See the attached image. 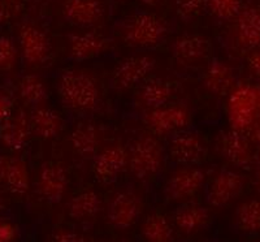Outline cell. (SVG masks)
Returning a JSON list of instances; mask_svg holds the SVG:
<instances>
[{
	"label": "cell",
	"instance_id": "1",
	"mask_svg": "<svg viewBox=\"0 0 260 242\" xmlns=\"http://www.w3.org/2000/svg\"><path fill=\"white\" fill-rule=\"evenodd\" d=\"M57 93L61 103L74 112H91L101 101L96 80L81 69L61 72L57 80Z\"/></svg>",
	"mask_w": 260,
	"mask_h": 242
},
{
	"label": "cell",
	"instance_id": "2",
	"mask_svg": "<svg viewBox=\"0 0 260 242\" xmlns=\"http://www.w3.org/2000/svg\"><path fill=\"white\" fill-rule=\"evenodd\" d=\"M166 160V151L155 134L139 136L129 150L130 172L139 181H152L161 172Z\"/></svg>",
	"mask_w": 260,
	"mask_h": 242
},
{
	"label": "cell",
	"instance_id": "3",
	"mask_svg": "<svg viewBox=\"0 0 260 242\" xmlns=\"http://www.w3.org/2000/svg\"><path fill=\"white\" fill-rule=\"evenodd\" d=\"M122 41L132 47L154 48L167 36L166 22L150 12H137L120 25Z\"/></svg>",
	"mask_w": 260,
	"mask_h": 242
},
{
	"label": "cell",
	"instance_id": "4",
	"mask_svg": "<svg viewBox=\"0 0 260 242\" xmlns=\"http://www.w3.org/2000/svg\"><path fill=\"white\" fill-rule=\"evenodd\" d=\"M259 115V90L250 83H237L229 94L228 101V118L232 129L247 133V130Z\"/></svg>",
	"mask_w": 260,
	"mask_h": 242
},
{
	"label": "cell",
	"instance_id": "5",
	"mask_svg": "<svg viewBox=\"0 0 260 242\" xmlns=\"http://www.w3.org/2000/svg\"><path fill=\"white\" fill-rule=\"evenodd\" d=\"M142 120L155 136L171 137L189 127L191 112L186 104L167 103L159 108L146 111Z\"/></svg>",
	"mask_w": 260,
	"mask_h": 242
},
{
	"label": "cell",
	"instance_id": "6",
	"mask_svg": "<svg viewBox=\"0 0 260 242\" xmlns=\"http://www.w3.org/2000/svg\"><path fill=\"white\" fill-rule=\"evenodd\" d=\"M156 60L146 53H137L118 62L110 77L112 89L124 93L141 85L154 71Z\"/></svg>",
	"mask_w": 260,
	"mask_h": 242
},
{
	"label": "cell",
	"instance_id": "7",
	"mask_svg": "<svg viewBox=\"0 0 260 242\" xmlns=\"http://www.w3.org/2000/svg\"><path fill=\"white\" fill-rule=\"evenodd\" d=\"M169 155L181 166H198L207 157V142L203 136L187 128L172 134L168 143Z\"/></svg>",
	"mask_w": 260,
	"mask_h": 242
},
{
	"label": "cell",
	"instance_id": "8",
	"mask_svg": "<svg viewBox=\"0 0 260 242\" xmlns=\"http://www.w3.org/2000/svg\"><path fill=\"white\" fill-rule=\"evenodd\" d=\"M92 159L95 178L102 184H112L126 169L129 150L120 143H113L98 151Z\"/></svg>",
	"mask_w": 260,
	"mask_h": 242
},
{
	"label": "cell",
	"instance_id": "9",
	"mask_svg": "<svg viewBox=\"0 0 260 242\" xmlns=\"http://www.w3.org/2000/svg\"><path fill=\"white\" fill-rule=\"evenodd\" d=\"M18 47L27 64L41 65L51 55V42L46 32L34 22H24L18 29Z\"/></svg>",
	"mask_w": 260,
	"mask_h": 242
},
{
	"label": "cell",
	"instance_id": "10",
	"mask_svg": "<svg viewBox=\"0 0 260 242\" xmlns=\"http://www.w3.org/2000/svg\"><path fill=\"white\" fill-rule=\"evenodd\" d=\"M206 181L203 169L197 166H182L171 174L164 186L168 201L183 202L194 197Z\"/></svg>",
	"mask_w": 260,
	"mask_h": 242
},
{
	"label": "cell",
	"instance_id": "11",
	"mask_svg": "<svg viewBox=\"0 0 260 242\" xmlns=\"http://www.w3.org/2000/svg\"><path fill=\"white\" fill-rule=\"evenodd\" d=\"M216 148L226 162L238 168H248L254 163V153L246 134L232 128L220 132L216 138Z\"/></svg>",
	"mask_w": 260,
	"mask_h": 242
},
{
	"label": "cell",
	"instance_id": "12",
	"mask_svg": "<svg viewBox=\"0 0 260 242\" xmlns=\"http://www.w3.org/2000/svg\"><path fill=\"white\" fill-rule=\"evenodd\" d=\"M142 199L136 192L130 189L116 193L108 204L107 216L113 227L118 229H127L138 220L142 213Z\"/></svg>",
	"mask_w": 260,
	"mask_h": 242
},
{
	"label": "cell",
	"instance_id": "13",
	"mask_svg": "<svg viewBox=\"0 0 260 242\" xmlns=\"http://www.w3.org/2000/svg\"><path fill=\"white\" fill-rule=\"evenodd\" d=\"M69 176L67 168L59 162L42 164L37 178V192L51 203H59L68 189Z\"/></svg>",
	"mask_w": 260,
	"mask_h": 242
},
{
	"label": "cell",
	"instance_id": "14",
	"mask_svg": "<svg viewBox=\"0 0 260 242\" xmlns=\"http://www.w3.org/2000/svg\"><path fill=\"white\" fill-rule=\"evenodd\" d=\"M0 186L16 195H24L29 192V167L22 158L0 154Z\"/></svg>",
	"mask_w": 260,
	"mask_h": 242
},
{
	"label": "cell",
	"instance_id": "15",
	"mask_svg": "<svg viewBox=\"0 0 260 242\" xmlns=\"http://www.w3.org/2000/svg\"><path fill=\"white\" fill-rule=\"evenodd\" d=\"M246 178L234 171H221L211 181L207 202L212 207H224L238 198L245 188Z\"/></svg>",
	"mask_w": 260,
	"mask_h": 242
},
{
	"label": "cell",
	"instance_id": "16",
	"mask_svg": "<svg viewBox=\"0 0 260 242\" xmlns=\"http://www.w3.org/2000/svg\"><path fill=\"white\" fill-rule=\"evenodd\" d=\"M111 48V41L94 32L73 33L68 39V59L76 63L87 62L103 55Z\"/></svg>",
	"mask_w": 260,
	"mask_h": 242
},
{
	"label": "cell",
	"instance_id": "17",
	"mask_svg": "<svg viewBox=\"0 0 260 242\" xmlns=\"http://www.w3.org/2000/svg\"><path fill=\"white\" fill-rule=\"evenodd\" d=\"M30 115L22 108L17 109L0 123V141L12 151H20L27 146L31 137Z\"/></svg>",
	"mask_w": 260,
	"mask_h": 242
},
{
	"label": "cell",
	"instance_id": "18",
	"mask_svg": "<svg viewBox=\"0 0 260 242\" xmlns=\"http://www.w3.org/2000/svg\"><path fill=\"white\" fill-rule=\"evenodd\" d=\"M212 46L201 34H183L177 37L171 46L172 55L180 64L197 65L210 56Z\"/></svg>",
	"mask_w": 260,
	"mask_h": 242
},
{
	"label": "cell",
	"instance_id": "19",
	"mask_svg": "<svg viewBox=\"0 0 260 242\" xmlns=\"http://www.w3.org/2000/svg\"><path fill=\"white\" fill-rule=\"evenodd\" d=\"M173 94H175V87L166 78L161 77H152L148 80L146 78L138 87L134 103L138 108L143 109L146 112L169 103Z\"/></svg>",
	"mask_w": 260,
	"mask_h": 242
},
{
	"label": "cell",
	"instance_id": "20",
	"mask_svg": "<svg viewBox=\"0 0 260 242\" xmlns=\"http://www.w3.org/2000/svg\"><path fill=\"white\" fill-rule=\"evenodd\" d=\"M104 13V0H67L62 7L65 20L80 27H91L99 24Z\"/></svg>",
	"mask_w": 260,
	"mask_h": 242
},
{
	"label": "cell",
	"instance_id": "21",
	"mask_svg": "<svg viewBox=\"0 0 260 242\" xmlns=\"http://www.w3.org/2000/svg\"><path fill=\"white\" fill-rule=\"evenodd\" d=\"M204 89L216 97H226L237 85L236 72L228 63L212 59L204 68L202 74Z\"/></svg>",
	"mask_w": 260,
	"mask_h": 242
},
{
	"label": "cell",
	"instance_id": "22",
	"mask_svg": "<svg viewBox=\"0 0 260 242\" xmlns=\"http://www.w3.org/2000/svg\"><path fill=\"white\" fill-rule=\"evenodd\" d=\"M102 139V129L91 121L78 123L72 129L69 136V142L73 150L83 158H94L101 150Z\"/></svg>",
	"mask_w": 260,
	"mask_h": 242
},
{
	"label": "cell",
	"instance_id": "23",
	"mask_svg": "<svg viewBox=\"0 0 260 242\" xmlns=\"http://www.w3.org/2000/svg\"><path fill=\"white\" fill-rule=\"evenodd\" d=\"M237 17V41L246 50L260 47V9L241 8Z\"/></svg>",
	"mask_w": 260,
	"mask_h": 242
},
{
	"label": "cell",
	"instance_id": "24",
	"mask_svg": "<svg viewBox=\"0 0 260 242\" xmlns=\"http://www.w3.org/2000/svg\"><path fill=\"white\" fill-rule=\"evenodd\" d=\"M30 125L34 136L42 139H51L61 133L64 129V120L56 111L43 104L34 107L30 113Z\"/></svg>",
	"mask_w": 260,
	"mask_h": 242
},
{
	"label": "cell",
	"instance_id": "25",
	"mask_svg": "<svg viewBox=\"0 0 260 242\" xmlns=\"http://www.w3.org/2000/svg\"><path fill=\"white\" fill-rule=\"evenodd\" d=\"M210 211L199 204H182L175 213V223L181 232L195 234L210 224Z\"/></svg>",
	"mask_w": 260,
	"mask_h": 242
},
{
	"label": "cell",
	"instance_id": "26",
	"mask_svg": "<svg viewBox=\"0 0 260 242\" xmlns=\"http://www.w3.org/2000/svg\"><path fill=\"white\" fill-rule=\"evenodd\" d=\"M102 207V199L94 190H83L74 195L68 203V215L74 220L83 222L95 218Z\"/></svg>",
	"mask_w": 260,
	"mask_h": 242
},
{
	"label": "cell",
	"instance_id": "27",
	"mask_svg": "<svg viewBox=\"0 0 260 242\" xmlns=\"http://www.w3.org/2000/svg\"><path fill=\"white\" fill-rule=\"evenodd\" d=\"M18 97L32 107L43 106L48 99L47 85L37 74H24L17 83Z\"/></svg>",
	"mask_w": 260,
	"mask_h": 242
},
{
	"label": "cell",
	"instance_id": "28",
	"mask_svg": "<svg viewBox=\"0 0 260 242\" xmlns=\"http://www.w3.org/2000/svg\"><path fill=\"white\" fill-rule=\"evenodd\" d=\"M142 237L148 242H169L173 239V228L161 214H151L141 228Z\"/></svg>",
	"mask_w": 260,
	"mask_h": 242
},
{
	"label": "cell",
	"instance_id": "29",
	"mask_svg": "<svg viewBox=\"0 0 260 242\" xmlns=\"http://www.w3.org/2000/svg\"><path fill=\"white\" fill-rule=\"evenodd\" d=\"M237 228L246 234H255L260 230V199H248L236 211Z\"/></svg>",
	"mask_w": 260,
	"mask_h": 242
},
{
	"label": "cell",
	"instance_id": "30",
	"mask_svg": "<svg viewBox=\"0 0 260 242\" xmlns=\"http://www.w3.org/2000/svg\"><path fill=\"white\" fill-rule=\"evenodd\" d=\"M207 8L220 20H231L241 11V0H207Z\"/></svg>",
	"mask_w": 260,
	"mask_h": 242
},
{
	"label": "cell",
	"instance_id": "31",
	"mask_svg": "<svg viewBox=\"0 0 260 242\" xmlns=\"http://www.w3.org/2000/svg\"><path fill=\"white\" fill-rule=\"evenodd\" d=\"M175 8L181 20L190 21L207 8V0H175Z\"/></svg>",
	"mask_w": 260,
	"mask_h": 242
},
{
	"label": "cell",
	"instance_id": "32",
	"mask_svg": "<svg viewBox=\"0 0 260 242\" xmlns=\"http://www.w3.org/2000/svg\"><path fill=\"white\" fill-rule=\"evenodd\" d=\"M18 51L13 41L8 37H0V72L13 69L17 63Z\"/></svg>",
	"mask_w": 260,
	"mask_h": 242
},
{
	"label": "cell",
	"instance_id": "33",
	"mask_svg": "<svg viewBox=\"0 0 260 242\" xmlns=\"http://www.w3.org/2000/svg\"><path fill=\"white\" fill-rule=\"evenodd\" d=\"M25 0H0V25L8 24L24 11Z\"/></svg>",
	"mask_w": 260,
	"mask_h": 242
},
{
	"label": "cell",
	"instance_id": "34",
	"mask_svg": "<svg viewBox=\"0 0 260 242\" xmlns=\"http://www.w3.org/2000/svg\"><path fill=\"white\" fill-rule=\"evenodd\" d=\"M15 108V101L12 94L4 89H0V123L6 120Z\"/></svg>",
	"mask_w": 260,
	"mask_h": 242
},
{
	"label": "cell",
	"instance_id": "35",
	"mask_svg": "<svg viewBox=\"0 0 260 242\" xmlns=\"http://www.w3.org/2000/svg\"><path fill=\"white\" fill-rule=\"evenodd\" d=\"M16 236H17V228L9 220L0 219V242L13 241Z\"/></svg>",
	"mask_w": 260,
	"mask_h": 242
},
{
	"label": "cell",
	"instance_id": "36",
	"mask_svg": "<svg viewBox=\"0 0 260 242\" xmlns=\"http://www.w3.org/2000/svg\"><path fill=\"white\" fill-rule=\"evenodd\" d=\"M53 239L55 241H62V242H78L85 241V237L81 236L77 232L69 229H59L53 233Z\"/></svg>",
	"mask_w": 260,
	"mask_h": 242
},
{
	"label": "cell",
	"instance_id": "37",
	"mask_svg": "<svg viewBox=\"0 0 260 242\" xmlns=\"http://www.w3.org/2000/svg\"><path fill=\"white\" fill-rule=\"evenodd\" d=\"M248 69L255 77L260 78V47L251 50L247 57Z\"/></svg>",
	"mask_w": 260,
	"mask_h": 242
},
{
	"label": "cell",
	"instance_id": "38",
	"mask_svg": "<svg viewBox=\"0 0 260 242\" xmlns=\"http://www.w3.org/2000/svg\"><path fill=\"white\" fill-rule=\"evenodd\" d=\"M247 133L250 139H251L254 143L260 146V115L255 118L254 123H252L251 127H250V129L247 130Z\"/></svg>",
	"mask_w": 260,
	"mask_h": 242
},
{
	"label": "cell",
	"instance_id": "39",
	"mask_svg": "<svg viewBox=\"0 0 260 242\" xmlns=\"http://www.w3.org/2000/svg\"><path fill=\"white\" fill-rule=\"evenodd\" d=\"M139 2H142L143 4H146V6L155 7V6H159L160 3H162L164 0H139Z\"/></svg>",
	"mask_w": 260,
	"mask_h": 242
},
{
	"label": "cell",
	"instance_id": "40",
	"mask_svg": "<svg viewBox=\"0 0 260 242\" xmlns=\"http://www.w3.org/2000/svg\"><path fill=\"white\" fill-rule=\"evenodd\" d=\"M254 186L255 189L257 190V193L260 194V169L255 173V178H254Z\"/></svg>",
	"mask_w": 260,
	"mask_h": 242
},
{
	"label": "cell",
	"instance_id": "41",
	"mask_svg": "<svg viewBox=\"0 0 260 242\" xmlns=\"http://www.w3.org/2000/svg\"><path fill=\"white\" fill-rule=\"evenodd\" d=\"M7 208V202H6V198L3 197V194L0 193V211H3Z\"/></svg>",
	"mask_w": 260,
	"mask_h": 242
},
{
	"label": "cell",
	"instance_id": "42",
	"mask_svg": "<svg viewBox=\"0 0 260 242\" xmlns=\"http://www.w3.org/2000/svg\"><path fill=\"white\" fill-rule=\"evenodd\" d=\"M256 159H257V162L260 163V146H259V150H257V153H256Z\"/></svg>",
	"mask_w": 260,
	"mask_h": 242
},
{
	"label": "cell",
	"instance_id": "43",
	"mask_svg": "<svg viewBox=\"0 0 260 242\" xmlns=\"http://www.w3.org/2000/svg\"><path fill=\"white\" fill-rule=\"evenodd\" d=\"M259 93H260V90H259Z\"/></svg>",
	"mask_w": 260,
	"mask_h": 242
}]
</instances>
